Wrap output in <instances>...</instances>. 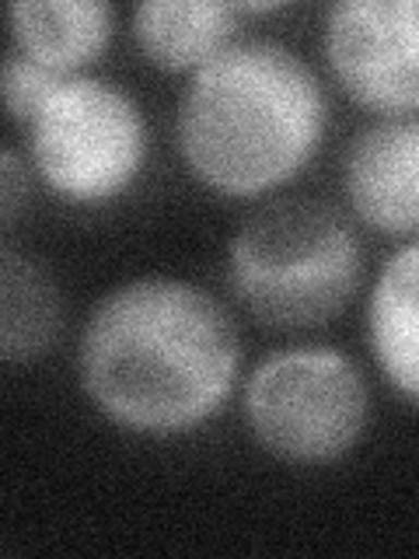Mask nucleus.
Masks as SVG:
<instances>
[{
  "mask_svg": "<svg viewBox=\"0 0 419 559\" xmlns=\"http://www.w3.org/2000/svg\"><path fill=\"white\" fill-rule=\"evenodd\" d=\"M241 371L238 325L214 294L175 276L119 284L92 308L77 374L109 424L175 437L203 427Z\"/></svg>",
  "mask_w": 419,
  "mask_h": 559,
  "instance_id": "1",
  "label": "nucleus"
},
{
  "mask_svg": "<svg viewBox=\"0 0 419 559\" xmlns=\"http://www.w3.org/2000/svg\"><path fill=\"white\" fill-rule=\"evenodd\" d=\"M322 81L276 39H238L192 70L175 112L189 175L220 197H259L290 182L322 147Z\"/></svg>",
  "mask_w": 419,
  "mask_h": 559,
  "instance_id": "2",
  "label": "nucleus"
},
{
  "mask_svg": "<svg viewBox=\"0 0 419 559\" xmlns=\"http://www.w3.org/2000/svg\"><path fill=\"white\" fill-rule=\"evenodd\" d=\"M363 276L360 238L322 200L259 206L227 245V280L262 325L314 329L354 301Z\"/></svg>",
  "mask_w": 419,
  "mask_h": 559,
  "instance_id": "3",
  "label": "nucleus"
},
{
  "mask_svg": "<svg viewBox=\"0 0 419 559\" xmlns=\"http://www.w3.org/2000/svg\"><path fill=\"white\" fill-rule=\"evenodd\" d=\"M262 451L290 465H328L357 448L371 419L360 367L332 346H287L255 364L241 392Z\"/></svg>",
  "mask_w": 419,
  "mask_h": 559,
  "instance_id": "4",
  "label": "nucleus"
},
{
  "mask_svg": "<svg viewBox=\"0 0 419 559\" xmlns=\"http://www.w3.org/2000/svg\"><path fill=\"white\" fill-rule=\"evenodd\" d=\"M28 147L49 192L74 206H101L144 171L147 116L116 81L70 74L28 122Z\"/></svg>",
  "mask_w": 419,
  "mask_h": 559,
  "instance_id": "5",
  "label": "nucleus"
},
{
  "mask_svg": "<svg viewBox=\"0 0 419 559\" xmlns=\"http://www.w3.org/2000/svg\"><path fill=\"white\" fill-rule=\"evenodd\" d=\"M322 49L343 92L384 116H419V0H339Z\"/></svg>",
  "mask_w": 419,
  "mask_h": 559,
  "instance_id": "6",
  "label": "nucleus"
},
{
  "mask_svg": "<svg viewBox=\"0 0 419 559\" xmlns=\"http://www.w3.org/2000/svg\"><path fill=\"white\" fill-rule=\"evenodd\" d=\"M343 192L381 235H419V116H384L354 133Z\"/></svg>",
  "mask_w": 419,
  "mask_h": 559,
  "instance_id": "7",
  "label": "nucleus"
},
{
  "mask_svg": "<svg viewBox=\"0 0 419 559\" xmlns=\"http://www.w3.org/2000/svg\"><path fill=\"white\" fill-rule=\"evenodd\" d=\"M367 340L384 381L419 406V235L381 266L367 297Z\"/></svg>",
  "mask_w": 419,
  "mask_h": 559,
  "instance_id": "8",
  "label": "nucleus"
},
{
  "mask_svg": "<svg viewBox=\"0 0 419 559\" xmlns=\"http://www.w3.org/2000/svg\"><path fill=\"white\" fill-rule=\"evenodd\" d=\"M11 39L22 57L77 74L109 46L116 11L105 0H14Z\"/></svg>",
  "mask_w": 419,
  "mask_h": 559,
  "instance_id": "9",
  "label": "nucleus"
},
{
  "mask_svg": "<svg viewBox=\"0 0 419 559\" xmlns=\"http://www.w3.org/2000/svg\"><path fill=\"white\" fill-rule=\"evenodd\" d=\"M244 4L227 0H144L133 8V39L165 70H200L235 43Z\"/></svg>",
  "mask_w": 419,
  "mask_h": 559,
  "instance_id": "10",
  "label": "nucleus"
},
{
  "mask_svg": "<svg viewBox=\"0 0 419 559\" xmlns=\"http://www.w3.org/2000/svg\"><path fill=\"white\" fill-rule=\"evenodd\" d=\"M63 329V294L39 262L4 241L0 252V357H43Z\"/></svg>",
  "mask_w": 419,
  "mask_h": 559,
  "instance_id": "11",
  "label": "nucleus"
},
{
  "mask_svg": "<svg viewBox=\"0 0 419 559\" xmlns=\"http://www.w3.org/2000/svg\"><path fill=\"white\" fill-rule=\"evenodd\" d=\"M70 74H60V70H49L43 63H35L28 57H22L17 49H11L4 57V105L8 116L17 122V127L28 130V122L35 119V112L43 109L46 98L57 92L60 81Z\"/></svg>",
  "mask_w": 419,
  "mask_h": 559,
  "instance_id": "12",
  "label": "nucleus"
},
{
  "mask_svg": "<svg viewBox=\"0 0 419 559\" xmlns=\"http://www.w3.org/2000/svg\"><path fill=\"white\" fill-rule=\"evenodd\" d=\"M28 197V171L22 168V157L14 147L0 154V221H4V238L17 221V206Z\"/></svg>",
  "mask_w": 419,
  "mask_h": 559,
  "instance_id": "13",
  "label": "nucleus"
}]
</instances>
